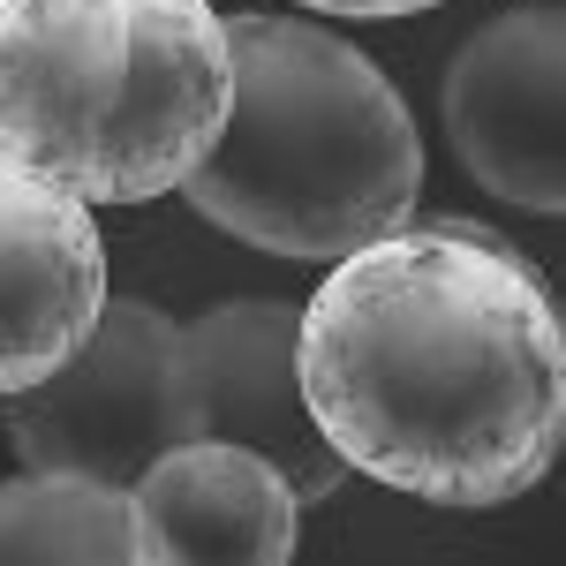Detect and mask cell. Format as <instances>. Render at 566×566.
I'll use <instances>...</instances> for the list:
<instances>
[{
  "label": "cell",
  "instance_id": "cell-1",
  "mask_svg": "<svg viewBox=\"0 0 566 566\" xmlns=\"http://www.w3.org/2000/svg\"><path fill=\"white\" fill-rule=\"evenodd\" d=\"M317 431L423 506L522 499L566 438V325L552 287L469 219L392 227L295 317Z\"/></svg>",
  "mask_w": 566,
  "mask_h": 566
},
{
  "label": "cell",
  "instance_id": "cell-2",
  "mask_svg": "<svg viewBox=\"0 0 566 566\" xmlns=\"http://www.w3.org/2000/svg\"><path fill=\"white\" fill-rule=\"evenodd\" d=\"M227 122L181 197L219 234L333 264L416 219L423 136L386 69L303 15H227Z\"/></svg>",
  "mask_w": 566,
  "mask_h": 566
},
{
  "label": "cell",
  "instance_id": "cell-3",
  "mask_svg": "<svg viewBox=\"0 0 566 566\" xmlns=\"http://www.w3.org/2000/svg\"><path fill=\"white\" fill-rule=\"evenodd\" d=\"M212 0H0V151L84 205L181 189L227 122Z\"/></svg>",
  "mask_w": 566,
  "mask_h": 566
},
{
  "label": "cell",
  "instance_id": "cell-4",
  "mask_svg": "<svg viewBox=\"0 0 566 566\" xmlns=\"http://www.w3.org/2000/svg\"><path fill=\"white\" fill-rule=\"evenodd\" d=\"M8 446L23 469H69L129 491L167 446L205 438L197 416V378H189V333L151 303H114L98 310L76 355L53 363L39 386L0 392Z\"/></svg>",
  "mask_w": 566,
  "mask_h": 566
},
{
  "label": "cell",
  "instance_id": "cell-5",
  "mask_svg": "<svg viewBox=\"0 0 566 566\" xmlns=\"http://www.w3.org/2000/svg\"><path fill=\"white\" fill-rule=\"evenodd\" d=\"M566 15L559 8H506L476 39H461L446 69V136L476 189L522 212L566 205Z\"/></svg>",
  "mask_w": 566,
  "mask_h": 566
},
{
  "label": "cell",
  "instance_id": "cell-6",
  "mask_svg": "<svg viewBox=\"0 0 566 566\" xmlns=\"http://www.w3.org/2000/svg\"><path fill=\"white\" fill-rule=\"evenodd\" d=\"M106 310V242L76 189L0 151V392L39 386Z\"/></svg>",
  "mask_w": 566,
  "mask_h": 566
},
{
  "label": "cell",
  "instance_id": "cell-7",
  "mask_svg": "<svg viewBox=\"0 0 566 566\" xmlns=\"http://www.w3.org/2000/svg\"><path fill=\"white\" fill-rule=\"evenodd\" d=\"M295 303H219L189 333V378H197V416L205 438H227L242 453L272 461L295 483V499H333L348 461L333 453V438L317 431L295 370Z\"/></svg>",
  "mask_w": 566,
  "mask_h": 566
},
{
  "label": "cell",
  "instance_id": "cell-8",
  "mask_svg": "<svg viewBox=\"0 0 566 566\" xmlns=\"http://www.w3.org/2000/svg\"><path fill=\"white\" fill-rule=\"evenodd\" d=\"M303 536V499L272 461L227 438H181L129 483V559H258L280 566Z\"/></svg>",
  "mask_w": 566,
  "mask_h": 566
},
{
  "label": "cell",
  "instance_id": "cell-9",
  "mask_svg": "<svg viewBox=\"0 0 566 566\" xmlns=\"http://www.w3.org/2000/svg\"><path fill=\"white\" fill-rule=\"evenodd\" d=\"M0 559H69L122 566L129 559V491L69 469H23L0 483Z\"/></svg>",
  "mask_w": 566,
  "mask_h": 566
},
{
  "label": "cell",
  "instance_id": "cell-10",
  "mask_svg": "<svg viewBox=\"0 0 566 566\" xmlns=\"http://www.w3.org/2000/svg\"><path fill=\"white\" fill-rule=\"evenodd\" d=\"M317 15H355V23H370V15H416V8H438V0H303Z\"/></svg>",
  "mask_w": 566,
  "mask_h": 566
}]
</instances>
